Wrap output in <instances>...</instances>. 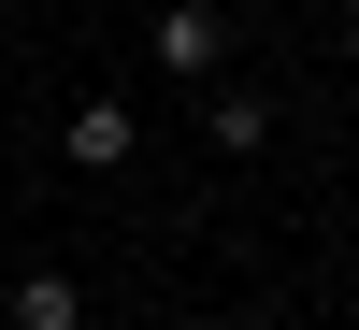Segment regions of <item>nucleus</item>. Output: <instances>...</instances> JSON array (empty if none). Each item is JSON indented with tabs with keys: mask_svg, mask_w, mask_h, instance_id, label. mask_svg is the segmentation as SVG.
Returning <instances> with one entry per match:
<instances>
[{
	"mask_svg": "<svg viewBox=\"0 0 359 330\" xmlns=\"http://www.w3.org/2000/svg\"><path fill=\"white\" fill-rule=\"evenodd\" d=\"M15 330H86V287H72V273H29V287H15Z\"/></svg>",
	"mask_w": 359,
	"mask_h": 330,
	"instance_id": "4",
	"label": "nucleus"
},
{
	"mask_svg": "<svg viewBox=\"0 0 359 330\" xmlns=\"http://www.w3.org/2000/svg\"><path fill=\"white\" fill-rule=\"evenodd\" d=\"M201 144H230V158H259V144H273V101H259V86H201Z\"/></svg>",
	"mask_w": 359,
	"mask_h": 330,
	"instance_id": "3",
	"label": "nucleus"
},
{
	"mask_svg": "<svg viewBox=\"0 0 359 330\" xmlns=\"http://www.w3.org/2000/svg\"><path fill=\"white\" fill-rule=\"evenodd\" d=\"M0 330H15V316H0Z\"/></svg>",
	"mask_w": 359,
	"mask_h": 330,
	"instance_id": "5",
	"label": "nucleus"
},
{
	"mask_svg": "<svg viewBox=\"0 0 359 330\" xmlns=\"http://www.w3.org/2000/svg\"><path fill=\"white\" fill-rule=\"evenodd\" d=\"M144 43H158L172 86H216V72H230V15H216V0H158V29H144Z\"/></svg>",
	"mask_w": 359,
	"mask_h": 330,
	"instance_id": "1",
	"label": "nucleus"
},
{
	"mask_svg": "<svg viewBox=\"0 0 359 330\" xmlns=\"http://www.w3.org/2000/svg\"><path fill=\"white\" fill-rule=\"evenodd\" d=\"M57 158H72V172H130V101H115V86H86V101L57 115Z\"/></svg>",
	"mask_w": 359,
	"mask_h": 330,
	"instance_id": "2",
	"label": "nucleus"
}]
</instances>
